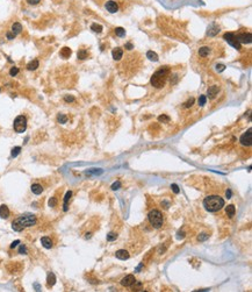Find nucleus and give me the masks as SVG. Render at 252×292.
<instances>
[{
  "mask_svg": "<svg viewBox=\"0 0 252 292\" xmlns=\"http://www.w3.org/2000/svg\"><path fill=\"white\" fill-rule=\"evenodd\" d=\"M35 224H36V216L34 214L27 213V214H23L19 218L14 219L12 222V228L15 232H21L27 227L34 226Z\"/></svg>",
  "mask_w": 252,
  "mask_h": 292,
  "instance_id": "f257e3e1",
  "label": "nucleus"
},
{
  "mask_svg": "<svg viewBox=\"0 0 252 292\" xmlns=\"http://www.w3.org/2000/svg\"><path fill=\"white\" fill-rule=\"evenodd\" d=\"M169 75H170V69L167 66L159 69L151 77V85L156 89H161L165 85Z\"/></svg>",
  "mask_w": 252,
  "mask_h": 292,
  "instance_id": "f03ea898",
  "label": "nucleus"
},
{
  "mask_svg": "<svg viewBox=\"0 0 252 292\" xmlns=\"http://www.w3.org/2000/svg\"><path fill=\"white\" fill-rule=\"evenodd\" d=\"M203 206L208 212H217L224 206V200L220 196H208L203 200Z\"/></svg>",
  "mask_w": 252,
  "mask_h": 292,
  "instance_id": "7ed1b4c3",
  "label": "nucleus"
},
{
  "mask_svg": "<svg viewBox=\"0 0 252 292\" xmlns=\"http://www.w3.org/2000/svg\"><path fill=\"white\" fill-rule=\"evenodd\" d=\"M148 219H149V222L152 225V227H155V228H160L161 226H163V222H164L163 214H161V212L158 211V210L151 211L148 214Z\"/></svg>",
  "mask_w": 252,
  "mask_h": 292,
  "instance_id": "20e7f679",
  "label": "nucleus"
},
{
  "mask_svg": "<svg viewBox=\"0 0 252 292\" xmlns=\"http://www.w3.org/2000/svg\"><path fill=\"white\" fill-rule=\"evenodd\" d=\"M14 130L16 133H23L27 128V119L25 115H19L14 120Z\"/></svg>",
  "mask_w": 252,
  "mask_h": 292,
  "instance_id": "39448f33",
  "label": "nucleus"
},
{
  "mask_svg": "<svg viewBox=\"0 0 252 292\" xmlns=\"http://www.w3.org/2000/svg\"><path fill=\"white\" fill-rule=\"evenodd\" d=\"M223 39H224L230 45H232L235 49H237V50L241 49V43L238 42V40H237V37H236L235 34H232V33H225L224 36H223Z\"/></svg>",
  "mask_w": 252,
  "mask_h": 292,
  "instance_id": "423d86ee",
  "label": "nucleus"
},
{
  "mask_svg": "<svg viewBox=\"0 0 252 292\" xmlns=\"http://www.w3.org/2000/svg\"><path fill=\"white\" fill-rule=\"evenodd\" d=\"M239 141H241V143H242L243 146L250 147V146L252 144V130H251V129H247V132L244 133V134L241 136Z\"/></svg>",
  "mask_w": 252,
  "mask_h": 292,
  "instance_id": "0eeeda50",
  "label": "nucleus"
},
{
  "mask_svg": "<svg viewBox=\"0 0 252 292\" xmlns=\"http://www.w3.org/2000/svg\"><path fill=\"white\" fill-rule=\"evenodd\" d=\"M135 283H136V279H135V276H134V275H127V276L123 277V278L121 279V285H122V286H125V287L133 286Z\"/></svg>",
  "mask_w": 252,
  "mask_h": 292,
  "instance_id": "6e6552de",
  "label": "nucleus"
},
{
  "mask_svg": "<svg viewBox=\"0 0 252 292\" xmlns=\"http://www.w3.org/2000/svg\"><path fill=\"white\" fill-rule=\"evenodd\" d=\"M238 42L239 43H244V44H249L251 43V34L250 33H243V34H239L238 36H236Z\"/></svg>",
  "mask_w": 252,
  "mask_h": 292,
  "instance_id": "1a4fd4ad",
  "label": "nucleus"
},
{
  "mask_svg": "<svg viewBox=\"0 0 252 292\" xmlns=\"http://www.w3.org/2000/svg\"><path fill=\"white\" fill-rule=\"evenodd\" d=\"M106 9H107L108 12H111V13H115V12H117L119 6H117V4H116L115 1H113V0H109V1L106 3Z\"/></svg>",
  "mask_w": 252,
  "mask_h": 292,
  "instance_id": "9d476101",
  "label": "nucleus"
},
{
  "mask_svg": "<svg viewBox=\"0 0 252 292\" xmlns=\"http://www.w3.org/2000/svg\"><path fill=\"white\" fill-rule=\"evenodd\" d=\"M115 256L119 260H128L129 259V253L127 250H124V249H121V250H117L115 253Z\"/></svg>",
  "mask_w": 252,
  "mask_h": 292,
  "instance_id": "9b49d317",
  "label": "nucleus"
},
{
  "mask_svg": "<svg viewBox=\"0 0 252 292\" xmlns=\"http://www.w3.org/2000/svg\"><path fill=\"white\" fill-rule=\"evenodd\" d=\"M207 94H208V97H209L210 99L215 98L216 96L219 94V88L216 86V85H213V86H210V88L208 89V91H207Z\"/></svg>",
  "mask_w": 252,
  "mask_h": 292,
  "instance_id": "f8f14e48",
  "label": "nucleus"
},
{
  "mask_svg": "<svg viewBox=\"0 0 252 292\" xmlns=\"http://www.w3.org/2000/svg\"><path fill=\"white\" fill-rule=\"evenodd\" d=\"M112 56H113V58H114L115 61L121 59V57L123 56V50H122L121 48H115V49H113V51H112Z\"/></svg>",
  "mask_w": 252,
  "mask_h": 292,
  "instance_id": "ddd939ff",
  "label": "nucleus"
},
{
  "mask_svg": "<svg viewBox=\"0 0 252 292\" xmlns=\"http://www.w3.org/2000/svg\"><path fill=\"white\" fill-rule=\"evenodd\" d=\"M41 243H42V246H43L45 249H50V248L52 247V241H51V239L48 237V236H43V237L41 239Z\"/></svg>",
  "mask_w": 252,
  "mask_h": 292,
  "instance_id": "4468645a",
  "label": "nucleus"
},
{
  "mask_svg": "<svg viewBox=\"0 0 252 292\" xmlns=\"http://www.w3.org/2000/svg\"><path fill=\"white\" fill-rule=\"evenodd\" d=\"M47 284L48 286H53L56 284V276L53 272H49L47 276Z\"/></svg>",
  "mask_w": 252,
  "mask_h": 292,
  "instance_id": "2eb2a0df",
  "label": "nucleus"
},
{
  "mask_svg": "<svg viewBox=\"0 0 252 292\" xmlns=\"http://www.w3.org/2000/svg\"><path fill=\"white\" fill-rule=\"evenodd\" d=\"M9 216V210L6 205H1L0 206V218L3 219H7Z\"/></svg>",
  "mask_w": 252,
  "mask_h": 292,
  "instance_id": "dca6fc26",
  "label": "nucleus"
},
{
  "mask_svg": "<svg viewBox=\"0 0 252 292\" xmlns=\"http://www.w3.org/2000/svg\"><path fill=\"white\" fill-rule=\"evenodd\" d=\"M31 192L34 194H41L43 192V187L40 184H33L31 185Z\"/></svg>",
  "mask_w": 252,
  "mask_h": 292,
  "instance_id": "f3484780",
  "label": "nucleus"
},
{
  "mask_svg": "<svg viewBox=\"0 0 252 292\" xmlns=\"http://www.w3.org/2000/svg\"><path fill=\"white\" fill-rule=\"evenodd\" d=\"M21 30H22V26H21L19 22L13 23V26H12V33L14 34L15 36L17 35V34H20V33H21Z\"/></svg>",
  "mask_w": 252,
  "mask_h": 292,
  "instance_id": "a211bd4d",
  "label": "nucleus"
},
{
  "mask_svg": "<svg viewBox=\"0 0 252 292\" xmlns=\"http://www.w3.org/2000/svg\"><path fill=\"white\" fill-rule=\"evenodd\" d=\"M225 213H227V215H228L229 218H232L233 215H235V213H236L235 206H233V205H228L227 208H225Z\"/></svg>",
  "mask_w": 252,
  "mask_h": 292,
  "instance_id": "6ab92c4d",
  "label": "nucleus"
},
{
  "mask_svg": "<svg viewBox=\"0 0 252 292\" xmlns=\"http://www.w3.org/2000/svg\"><path fill=\"white\" fill-rule=\"evenodd\" d=\"M39 65H40V62L37 59H34V61H31L27 64V69L30 71H33V70H36V69L39 67Z\"/></svg>",
  "mask_w": 252,
  "mask_h": 292,
  "instance_id": "aec40b11",
  "label": "nucleus"
},
{
  "mask_svg": "<svg viewBox=\"0 0 252 292\" xmlns=\"http://www.w3.org/2000/svg\"><path fill=\"white\" fill-rule=\"evenodd\" d=\"M208 29H209V30H208V35H209V36H215L216 34L220 31V28L216 26V25H214V23H213Z\"/></svg>",
  "mask_w": 252,
  "mask_h": 292,
  "instance_id": "412c9836",
  "label": "nucleus"
},
{
  "mask_svg": "<svg viewBox=\"0 0 252 292\" xmlns=\"http://www.w3.org/2000/svg\"><path fill=\"white\" fill-rule=\"evenodd\" d=\"M71 49L70 48H67V47H64L62 50H61V53H59V55L63 57V58H69L70 56H71Z\"/></svg>",
  "mask_w": 252,
  "mask_h": 292,
  "instance_id": "4be33fe9",
  "label": "nucleus"
},
{
  "mask_svg": "<svg viewBox=\"0 0 252 292\" xmlns=\"http://www.w3.org/2000/svg\"><path fill=\"white\" fill-rule=\"evenodd\" d=\"M209 53H210L209 47H201V48L199 49V55H200L201 57H207V56L209 55Z\"/></svg>",
  "mask_w": 252,
  "mask_h": 292,
  "instance_id": "5701e85b",
  "label": "nucleus"
},
{
  "mask_svg": "<svg viewBox=\"0 0 252 292\" xmlns=\"http://www.w3.org/2000/svg\"><path fill=\"white\" fill-rule=\"evenodd\" d=\"M71 196H72V192H71V191H67V192H66V194H65V197H64V207H63V211H64V212H66V211L69 210V207H67V202H69V200H70Z\"/></svg>",
  "mask_w": 252,
  "mask_h": 292,
  "instance_id": "b1692460",
  "label": "nucleus"
},
{
  "mask_svg": "<svg viewBox=\"0 0 252 292\" xmlns=\"http://www.w3.org/2000/svg\"><path fill=\"white\" fill-rule=\"evenodd\" d=\"M147 57H148L150 61H152V62H157V61H158V55H157L156 53H153V51H151V50H149L148 53H147Z\"/></svg>",
  "mask_w": 252,
  "mask_h": 292,
  "instance_id": "393cba45",
  "label": "nucleus"
},
{
  "mask_svg": "<svg viewBox=\"0 0 252 292\" xmlns=\"http://www.w3.org/2000/svg\"><path fill=\"white\" fill-rule=\"evenodd\" d=\"M77 56H78V58H79V59H85V58L88 56V54H87V51H86L85 49H80V50L78 51Z\"/></svg>",
  "mask_w": 252,
  "mask_h": 292,
  "instance_id": "a878e982",
  "label": "nucleus"
},
{
  "mask_svg": "<svg viewBox=\"0 0 252 292\" xmlns=\"http://www.w3.org/2000/svg\"><path fill=\"white\" fill-rule=\"evenodd\" d=\"M20 152H21V147H14L11 151V156L14 158V157H16L17 155H19Z\"/></svg>",
  "mask_w": 252,
  "mask_h": 292,
  "instance_id": "bb28decb",
  "label": "nucleus"
},
{
  "mask_svg": "<svg viewBox=\"0 0 252 292\" xmlns=\"http://www.w3.org/2000/svg\"><path fill=\"white\" fill-rule=\"evenodd\" d=\"M57 121L59 122V124H66L67 122V116L65 115V114H58L57 115Z\"/></svg>",
  "mask_w": 252,
  "mask_h": 292,
  "instance_id": "cd10ccee",
  "label": "nucleus"
},
{
  "mask_svg": "<svg viewBox=\"0 0 252 292\" xmlns=\"http://www.w3.org/2000/svg\"><path fill=\"white\" fill-rule=\"evenodd\" d=\"M115 34L120 37H123L125 35V29H123L122 27H116L115 28Z\"/></svg>",
  "mask_w": 252,
  "mask_h": 292,
  "instance_id": "c85d7f7f",
  "label": "nucleus"
},
{
  "mask_svg": "<svg viewBox=\"0 0 252 292\" xmlns=\"http://www.w3.org/2000/svg\"><path fill=\"white\" fill-rule=\"evenodd\" d=\"M103 172V171L100 169V170H98V169H91V170H88V171H86V175H101Z\"/></svg>",
  "mask_w": 252,
  "mask_h": 292,
  "instance_id": "c756f323",
  "label": "nucleus"
},
{
  "mask_svg": "<svg viewBox=\"0 0 252 292\" xmlns=\"http://www.w3.org/2000/svg\"><path fill=\"white\" fill-rule=\"evenodd\" d=\"M91 29H92L93 31H95V33H101V31H102V26H101V25H98V23H93V25L91 26Z\"/></svg>",
  "mask_w": 252,
  "mask_h": 292,
  "instance_id": "7c9ffc66",
  "label": "nucleus"
},
{
  "mask_svg": "<svg viewBox=\"0 0 252 292\" xmlns=\"http://www.w3.org/2000/svg\"><path fill=\"white\" fill-rule=\"evenodd\" d=\"M158 121H159V122H169V121H170V118H169L167 115H165V114L159 115V116H158Z\"/></svg>",
  "mask_w": 252,
  "mask_h": 292,
  "instance_id": "2f4dec72",
  "label": "nucleus"
},
{
  "mask_svg": "<svg viewBox=\"0 0 252 292\" xmlns=\"http://www.w3.org/2000/svg\"><path fill=\"white\" fill-rule=\"evenodd\" d=\"M117 239V234L116 233H109V234H107V241H114V240H116Z\"/></svg>",
  "mask_w": 252,
  "mask_h": 292,
  "instance_id": "473e14b6",
  "label": "nucleus"
},
{
  "mask_svg": "<svg viewBox=\"0 0 252 292\" xmlns=\"http://www.w3.org/2000/svg\"><path fill=\"white\" fill-rule=\"evenodd\" d=\"M48 204H49V206H50V207H55V206L57 205V199H56L55 197H51V198L49 199Z\"/></svg>",
  "mask_w": 252,
  "mask_h": 292,
  "instance_id": "72a5a7b5",
  "label": "nucleus"
},
{
  "mask_svg": "<svg viewBox=\"0 0 252 292\" xmlns=\"http://www.w3.org/2000/svg\"><path fill=\"white\" fill-rule=\"evenodd\" d=\"M199 105L200 106H205V104H206V101H207V97L206 96H200V98H199Z\"/></svg>",
  "mask_w": 252,
  "mask_h": 292,
  "instance_id": "f704fd0d",
  "label": "nucleus"
},
{
  "mask_svg": "<svg viewBox=\"0 0 252 292\" xmlns=\"http://www.w3.org/2000/svg\"><path fill=\"white\" fill-rule=\"evenodd\" d=\"M17 74H19V67H16V66H13L9 70V75L11 76H16Z\"/></svg>",
  "mask_w": 252,
  "mask_h": 292,
  "instance_id": "c9c22d12",
  "label": "nucleus"
},
{
  "mask_svg": "<svg viewBox=\"0 0 252 292\" xmlns=\"http://www.w3.org/2000/svg\"><path fill=\"white\" fill-rule=\"evenodd\" d=\"M209 237V235L208 234H206V233H202V234H200L199 236H197V240L199 241H206V240Z\"/></svg>",
  "mask_w": 252,
  "mask_h": 292,
  "instance_id": "e433bc0d",
  "label": "nucleus"
},
{
  "mask_svg": "<svg viewBox=\"0 0 252 292\" xmlns=\"http://www.w3.org/2000/svg\"><path fill=\"white\" fill-rule=\"evenodd\" d=\"M111 187H112V190H113V191H116V190H119V188L121 187V183H120V182H115V183H113V184H112V186H111Z\"/></svg>",
  "mask_w": 252,
  "mask_h": 292,
  "instance_id": "4c0bfd02",
  "label": "nucleus"
},
{
  "mask_svg": "<svg viewBox=\"0 0 252 292\" xmlns=\"http://www.w3.org/2000/svg\"><path fill=\"white\" fill-rule=\"evenodd\" d=\"M225 70V65L224 64H217L216 65V71L217 72H223Z\"/></svg>",
  "mask_w": 252,
  "mask_h": 292,
  "instance_id": "58836bf2",
  "label": "nucleus"
},
{
  "mask_svg": "<svg viewBox=\"0 0 252 292\" xmlns=\"http://www.w3.org/2000/svg\"><path fill=\"white\" fill-rule=\"evenodd\" d=\"M19 253L22 254V255H26V254H27V247L23 246V245H20V247H19Z\"/></svg>",
  "mask_w": 252,
  "mask_h": 292,
  "instance_id": "ea45409f",
  "label": "nucleus"
},
{
  "mask_svg": "<svg viewBox=\"0 0 252 292\" xmlns=\"http://www.w3.org/2000/svg\"><path fill=\"white\" fill-rule=\"evenodd\" d=\"M171 188H172V191H173L175 194H178V193L180 192V190H179V187H178L177 184H172V185H171Z\"/></svg>",
  "mask_w": 252,
  "mask_h": 292,
  "instance_id": "a19ab883",
  "label": "nucleus"
},
{
  "mask_svg": "<svg viewBox=\"0 0 252 292\" xmlns=\"http://www.w3.org/2000/svg\"><path fill=\"white\" fill-rule=\"evenodd\" d=\"M193 104H194V98H191L188 101H186V104H185L184 106H185L186 108H188V107H191Z\"/></svg>",
  "mask_w": 252,
  "mask_h": 292,
  "instance_id": "79ce46f5",
  "label": "nucleus"
},
{
  "mask_svg": "<svg viewBox=\"0 0 252 292\" xmlns=\"http://www.w3.org/2000/svg\"><path fill=\"white\" fill-rule=\"evenodd\" d=\"M64 100H65L66 102H73V101H75V97H72V96H65V97H64Z\"/></svg>",
  "mask_w": 252,
  "mask_h": 292,
  "instance_id": "37998d69",
  "label": "nucleus"
},
{
  "mask_svg": "<svg viewBox=\"0 0 252 292\" xmlns=\"http://www.w3.org/2000/svg\"><path fill=\"white\" fill-rule=\"evenodd\" d=\"M40 1H41V0H27V3L29 5H37Z\"/></svg>",
  "mask_w": 252,
  "mask_h": 292,
  "instance_id": "c03bdc74",
  "label": "nucleus"
},
{
  "mask_svg": "<svg viewBox=\"0 0 252 292\" xmlns=\"http://www.w3.org/2000/svg\"><path fill=\"white\" fill-rule=\"evenodd\" d=\"M19 245H20V241H19V240H15V241L11 245V249H14L16 246H19Z\"/></svg>",
  "mask_w": 252,
  "mask_h": 292,
  "instance_id": "a18cd8bd",
  "label": "nucleus"
},
{
  "mask_svg": "<svg viewBox=\"0 0 252 292\" xmlns=\"http://www.w3.org/2000/svg\"><path fill=\"white\" fill-rule=\"evenodd\" d=\"M6 36H7V39H8V40H13V39L15 37V35H14L13 33H11V31H8V33L6 34Z\"/></svg>",
  "mask_w": 252,
  "mask_h": 292,
  "instance_id": "49530a36",
  "label": "nucleus"
},
{
  "mask_svg": "<svg viewBox=\"0 0 252 292\" xmlns=\"http://www.w3.org/2000/svg\"><path fill=\"white\" fill-rule=\"evenodd\" d=\"M184 237H185V233L179 231V232H178V235H177V239H179V240H180V239H184Z\"/></svg>",
  "mask_w": 252,
  "mask_h": 292,
  "instance_id": "de8ad7c7",
  "label": "nucleus"
},
{
  "mask_svg": "<svg viewBox=\"0 0 252 292\" xmlns=\"http://www.w3.org/2000/svg\"><path fill=\"white\" fill-rule=\"evenodd\" d=\"M125 48H127L128 50H131V49H133L134 47H133V44H131V43L129 42V43H127V44H125Z\"/></svg>",
  "mask_w": 252,
  "mask_h": 292,
  "instance_id": "09e8293b",
  "label": "nucleus"
},
{
  "mask_svg": "<svg viewBox=\"0 0 252 292\" xmlns=\"http://www.w3.org/2000/svg\"><path fill=\"white\" fill-rule=\"evenodd\" d=\"M34 287L36 289V291H40V290H41V286H40V284H37V283L34 284Z\"/></svg>",
  "mask_w": 252,
  "mask_h": 292,
  "instance_id": "8fccbe9b",
  "label": "nucleus"
},
{
  "mask_svg": "<svg viewBox=\"0 0 252 292\" xmlns=\"http://www.w3.org/2000/svg\"><path fill=\"white\" fill-rule=\"evenodd\" d=\"M225 194H227V198H231V190H227Z\"/></svg>",
  "mask_w": 252,
  "mask_h": 292,
  "instance_id": "3c124183",
  "label": "nucleus"
},
{
  "mask_svg": "<svg viewBox=\"0 0 252 292\" xmlns=\"http://www.w3.org/2000/svg\"><path fill=\"white\" fill-rule=\"evenodd\" d=\"M142 267H143V264H139V265H138V267L136 268V272H137V271H139V269H141Z\"/></svg>",
  "mask_w": 252,
  "mask_h": 292,
  "instance_id": "603ef678",
  "label": "nucleus"
},
{
  "mask_svg": "<svg viewBox=\"0 0 252 292\" xmlns=\"http://www.w3.org/2000/svg\"><path fill=\"white\" fill-rule=\"evenodd\" d=\"M0 91H1V89H0Z\"/></svg>",
  "mask_w": 252,
  "mask_h": 292,
  "instance_id": "864d4df0",
  "label": "nucleus"
}]
</instances>
